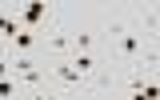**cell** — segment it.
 I'll return each mask as SVG.
<instances>
[{"instance_id": "obj_4", "label": "cell", "mask_w": 160, "mask_h": 100, "mask_svg": "<svg viewBox=\"0 0 160 100\" xmlns=\"http://www.w3.org/2000/svg\"><path fill=\"white\" fill-rule=\"evenodd\" d=\"M20 32H24V24H20L16 4H12V8H0V48H8V44H12Z\"/></svg>"}, {"instance_id": "obj_2", "label": "cell", "mask_w": 160, "mask_h": 100, "mask_svg": "<svg viewBox=\"0 0 160 100\" xmlns=\"http://www.w3.org/2000/svg\"><path fill=\"white\" fill-rule=\"evenodd\" d=\"M48 80H56V84H64V88H96V80L84 76V72H80V68H76L68 56L48 64Z\"/></svg>"}, {"instance_id": "obj_1", "label": "cell", "mask_w": 160, "mask_h": 100, "mask_svg": "<svg viewBox=\"0 0 160 100\" xmlns=\"http://www.w3.org/2000/svg\"><path fill=\"white\" fill-rule=\"evenodd\" d=\"M104 60L108 68L116 64L128 72H160V48L132 16H108V36H104Z\"/></svg>"}, {"instance_id": "obj_5", "label": "cell", "mask_w": 160, "mask_h": 100, "mask_svg": "<svg viewBox=\"0 0 160 100\" xmlns=\"http://www.w3.org/2000/svg\"><path fill=\"white\" fill-rule=\"evenodd\" d=\"M132 20H136V24H140V28H144V32H148L152 40L160 36V12L152 8V4H144V8H136V12H132Z\"/></svg>"}, {"instance_id": "obj_6", "label": "cell", "mask_w": 160, "mask_h": 100, "mask_svg": "<svg viewBox=\"0 0 160 100\" xmlns=\"http://www.w3.org/2000/svg\"><path fill=\"white\" fill-rule=\"evenodd\" d=\"M80 52H96V32L92 28H72V56Z\"/></svg>"}, {"instance_id": "obj_3", "label": "cell", "mask_w": 160, "mask_h": 100, "mask_svg": "<svg viewBox=\"0 0 160 100\" xmlns=\"http://www.w3.org/2000/svg\"><path fill=\"white\" fill-rule=\"evenodd\" d=\"M40 48H44V52H52V56H56V60H64V56H72V28H68V24L60 20L56 28H48V32L40 36Z\"/></svg>"}, {"instance_id": "obj_8", "label": "cell", "mask_w": 160, "mask_h": 100, "mask_svg": "<svg viewBox=\"0 0 160 100\" xmlns=\"http://www.w3.org/2000/svg\"><path fill=\"white\" fill-rule=\"evenodd\" d=\"M156 48H160V36H156Z\"/></svg>"}, {"instance_id": "obj_7", "label": "cell", "mask_w": 160, "mask_h": 100, "mask_svg": "<svg viewBox=\"0 0 160 100\" xmlns=\"http://www.w3.org/2000/svg\"><path fill=\"white\" fill-rule=\"evenodd\" d=\"M20 100H68L64 92H52V88H32L28 96H20Z\"/></svg>"}]
</instances>
